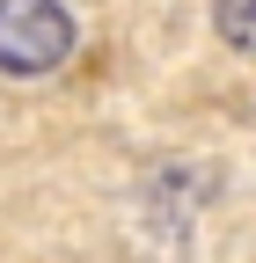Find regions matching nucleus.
Wrapping results in <instances>:
<instances>
[{"label":"nucleus","instance_id":"f257e3e1","mask_svg":"<svg viewBox=\"0 0 256 263\" xmlns=\"http://www.w3.org/2000/svg\"><path fill=\"white\" fill-rule=\"evenodd\" d=\"M74 51V15L59 0H0V73L44 81Z\"/></svg>","mask_w":256,"mask_h":263},{"label":"nucleus","instance_id":"f03ea898","mask_svg":"<svg viewBox=\"0 0 256 263\" xmlns=\"http://www.w3.org/2000/svg\"><path fill=\"white\" fill-rule=\"evenodd\" d=\"M212 22H220V37L234 51L256 59V0H212Z\"/></svg>","mask_w":256,"mask_h":263}]
</instances>
